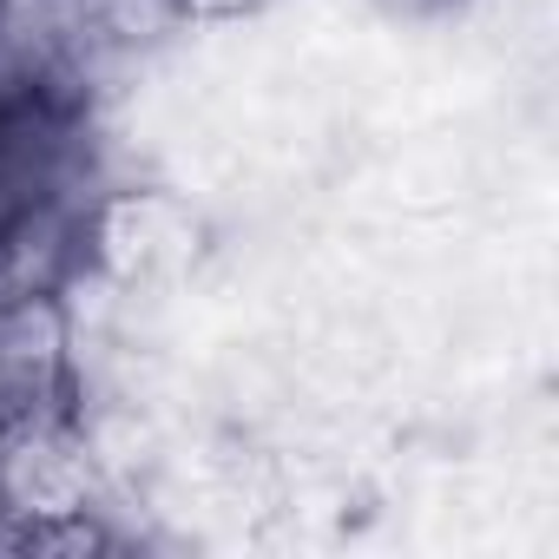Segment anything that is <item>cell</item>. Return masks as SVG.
Returning <instances> with one entry per match:
<instances>
[{"instance_id": "6da1fadb", "label": "cell", "mask_w": 559, "mask_h": 559, "mask_svg": "<svg viewBox=\"0 0 559 559\" xmlns=\"http://www.w3.org/2000/svg\"><path fill=\"white\" fill-rule=\"evenodd\" d=\"M67 158V112L47 93H14L0 99V243H8L60 185Z\"/></svg>"}, {"instance_id": "7a4b0ae2", "label": "cell", "mask_w": 559, "mask_h": 559, "mask_svg": "<svg viewBox=\"0 0 559 559\" xmlns=\"http://www.w3.org/2000/svg\"><path fill=\"white\" fill-rule=\"evenodd\" d=\"M191 14H243V8H257V0H185Z\"/></svg>"}]
</instances>
